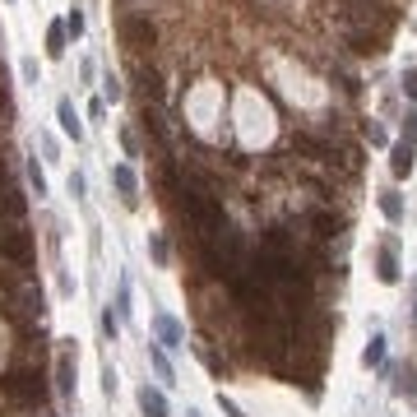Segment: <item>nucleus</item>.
I'll use <instances>...</instances> for the list:
<instances>
[{
    "mask_svg": "<svg viewBox=\"0 0 417 417\" xmlns=\"http://www.w3.org/2000/svg\"><path fill=\"white\" fill-rule=\"evenodd\" d=\"M404 93L417 102V70H408V75H404Z\"/></svg>",
    "mask_w": 417,
    "mask_h": 417,
    "instance_id": "obj_24",
    "label": "nucleus"
},
{
    "mask_svg": "<svg viewBox=\"0 0 417 417\" xmlns=\"http://www.w3.org/2000/svg\"><path fill=\"white\" fill-rule=\"evenodd\" d=\"M149 251H154L158 264H167V242H163V237H149Z\"/></svg>",
    "mask_w": 417,
    "mask_h": 417,
    "instance_id": "obj_22",
    "label": "nucleus"
},
{
    "mask_svg": "<svg viewBox=\"0 0 417 417\" xmlns=\"http://www.w3.org/2000/svg\"><path fill=\"white\" fill-rule=\"evenodd\" d=\"M399 394H408V399H417V366L408 362V366H399V385H394Z\"/></svg>",
    "mask_w": 417,
    "mask_h": 417,
    "instance_id": "obj_15",
    "label": "nucleus"
},
{
    "mask_svg": "<svg viewBox=\"0 0 417 417\" xmlns=\"http://www.w3.org/2000/svg\"><path fill=\"white\" fill-rule=\"evenodd\" d=\"M23 79H28V84H37V61H33V56L23 61Z\"/></svg>",
    "mask_w": 417,
    "mask_h": 417,
    "instance_id": "obj_27",
    "label": "nucleus"
},
{
    "mask_svg": "<svg viewBox=\"0 0 417 417\" xmlns=\"http://www.w3.org/2000/svg\"><path fill=\"white\" fill-rule=\"evenodd\" d=\"M28 181H33V190H37V199L46 195V176H42V167H37V158L28 163Z\"/></svg>",
    "mask_w": 417,
    "mask_h": 417,
    "instance_id": "obj_20",
    "label": "nucleus"
},
{
    "mask_svg": "<svg viewBox=\"0 0 417 417\" xmlns=\"http://www.w3.org/2000/svg\"><path fill=\"white\" fill-rule=\"evenodd\" d=\"M413 163H417L413 144H394V154H390V167H394V176H399V181H404V176L413 172Z\"/></svg>",
    "mask_w": 417,
    "mask_h": 417,
    "instance_id": "obj_8",
    "label": "nucleus"
},
{
    "mask_svg": "<svg viewBox=\"0 0 417 417\" xmlns=\"http://www.w3.org/2000/svg\"><path fill=\"white\" fill-rule=\"evenodd\" d=\"M56 390L66 399H75V357H70V348H61V357H56Z\"/></svg>",
    "mask_w": 417,
    "mask_h": 417,
    "instance_id": "obj_3",
    "label": "nucleus"
},
{
    "mask_svg": "<svg viewBox=\"0 0 417 417\" xmlns=\"http://www.w3.org/2000/svg\"><path fill=\"white\" fill-rule=\"evenodd\" d=\"M88 116H93V121H102V116H107V102L93 98V102H88Z\"/></svg>",
    "mask_w": 417,
    "mask_h": 417,
    "instance_id": "obj_26",
    "label": "nucleus"
},
{
    "mask_svg": "<svg viewBox=\"0 0 417 417\" xmlns=\"http://www.w3.org/2000/svg\"><path fill=\"white\" fill-rule=\"evenodd\" d=\"M102 330H107V339H116V316L111 311H102Z\"/></svg>",
    "mask_w": 417,
    "mask_h": 417,
    "instance_id": "obj_29",
    "label": "nucleus"
},
{
    "mask_svg": "<svg viewBox=\"0 0 417 417\" xmlns=\"http://www.w3.org/2000/svg\"><path fill=\"white\" fill-rule=\"evenodd\" d=\"M5 172H10V167H5V158H0V186H5Z\"/></svg>",
    "mask_w": 417,
    "mask_h": 417,
    "instance_id": "obj_30",
    "label": "nucleus"
},
{
    "mask_svg": "<svg viewBox=\"0 0 417 417\" xmlns=\"http://www.w3.org/2000/svg\"><path fill=\"white\" fill-rule=\"evenodd\" d=\"M125 37H130L135 46H154V23L149 19H130L125 23Z\"/></svg>",
    "mask_w": 417,
    "mask_h": 417,
    "instance_id": "obj_11",
    "label": "nucleus"
},
{
    "mask_svg": "<svg viewBox=\"0 0 417 417\" xmlns=\"http://www.w3.org/2000/svg\"><path fill=\"white\" fill-rule=\"evenodd\" d=\"M139 408H144V417H167V399H163V390L144 385V390H139Z\"/></svg>",
    "mask_w": 417,
    "mask_h": 417,
    "instance_id": "obj_7",
    "label": "nucleus"
},
{
    "mask_svg": "<svg viewBox=\"0 0 417 417\" xmlns=\"http://www.w3.org/2000/svg\"><path fill=\"white\" fill-rule=\"evenodd\" d=\"M66 23H51V28H46V56H51V61H61V56H66Z\"/></svg>",
    "mask_w": 417,
    "mask_h": 417,
    "instance_id": "obj_12",
    "label": "nucleus"
},
{
    "mask_svg": "<svg viewBox=\"0 0 417 417\" xmlns=\"http://www.w3.org/2000/svg\"><path fill=\"white\" fill-rule=\"evenodd\" d=\"M218 408H223V417H246V413H242V408L232 404V399H223V394H218Z\"/></svg>",
    "mask_w": 417,
    "mask_h": 417,
    "instance_id": "obj_25",
    "label": "nucleus"
},
{
    "mask_svg": "<svg viewBox=\"0 0 417 417\" xmlns=\"http://www.w3.org/2000/svg\"><path fill=\"white\" fill-rule=\"evenodd\" d=\"M23 208H28V204H23V195H19L14 186H5V190H0V213H5V218H14V223H19V218H23Z\"/></svg>",
    "mask_w": 417,
    "mask_h": 417,
    "instance_id": "obj_9",
    "label": "nucleus"
},
{
    "mask_svg": "<svg viewBox=\"0 0 417 417\" xmlns=\"http://www.w3.org/2000/svg\"><path fill=\"white\" fill-rule=\"evenodd\" d=\"M70 195H84V172H70Z\"/></svg>",
    "mask_w": 417,
    "mask_h": 417,
    "instance_id": "obj_28",
    "label": "nucleus"
},
{
    "mask_svg": "<svg viewBox=\"0 0 417 417\" xmlns=\"http://www.w3.org/2000/svg\"><path fill=\"white\" fill-rule=\"evenodd\" d=\"M149 362H154V371H158V380H167V385H172V380H176V375H172V362H167V357H163V348H154V352H149Z\"/></svg>",
    "mask_w": 417,
    "mask_h": 417,
    "instance_id": "obj_16",
    "label": "nucleus"
},
{
    "mask_svg": "<svg viewBox=\"0 0 417 417\" xmlns=\"http://www.w3.org/2000/svg\"><path fill=\"white\" fill-rule=\"evenodd\" d=\"M380 213L390 223H404V199H399V190H380Z\"/></svg>",
    "mask_w": 417,
    "mask_h": 417,
    "instance_id": "obj_13",
    "label": "nucleus"
},
{
    "mask_svg": "<svg viewBox=\"0 0 417 417\" xmlns=\"http://www.w3.org/2000/svg\"><path fill=\"white\" fill-rule=\"evenodd\" d=\"M56 121H61V130H66L70 139H84V121L75 116V102H70V98L56 102Z\"/></svg>",
    "mask_w": 417,
    "mask_h": 417,
    "instance_id": "obj_5",
    "label": "nucleus"
},
{
    "mask_svg": "<svg viewBox=\"0 0 417 417\" xmlns=\"http://www.w3.org/2000/svg\"><path fill=\"white\" fill-rule=\"evenodd\" d=\"M362 362H366V366H380V362H385V339H380V334H375V339L366 343V352H362Z\"/></svg>",
    "mask_w": 417,
    "mask_h": 417,
    "instance_id": "obj_17",
    "label": "nucleus"
},
{
    "mask_svg": "<svg viewBox=\"0 0 417 417\" xmlns=\"http://www.w3.org/2000/svg\"><path fill=\"white\" fill-rule=\"evenodd\" d=\"M0 390H5L14 404H33V408H42V399H46L42 371H14V375H5V380H0Z\"/></svg>",
    "mask_w": 417,
    "mask_h": 417,
    "instance_id": "obj_1",
    "label": "nucleus"
},
{
    "mask_svg": "<svg viewBox=\"0 0 417 417\" xmlns=\"http://www.w3.org/2000/svg\"><path fill=\"white\" fill-rule=\"evenodd\" d=\"M158 339H163L167 348H181V325H176L172 316H158Z\"/></svg>",
    "mask_w": 417,
    "mask_h": 417,
    "instance_id": "obj_14",
    "label": "nucleus"
},
{
    "mask_svg": "<svg viewBox=\"0 0 417 417\" xmlns=\"http://www.w3.org/2000/svg\"><path fill=\"white\" fill-rule=\"evenodd\" d=\"M33 237L23 228H0V260H14L19 269H33Z\"/></svg>",
    "mask_w": 417,
    "mask_h": 417,
    "instance_id": "obj_2",
    "label": "nucleus"
},
{
    "mask_svg": "<svg viewBox=\"0 0 417 417\" xmlns=\"http://www.w3.org/2000/svg\"><path fill=\"white\" fill-rule=\"evenodd\" d=\"M311 228H316L320 242H330V237H339V232H343V218H339V213H330V208H316V213H311Z\"/></svg>",
    "mask_w": 417,
    "mask_h": 417,
    "instance_id": "obj_4",
    "label": "nucleus"
},
{
    "mask_svg": "<svg viewBox=\"0 0 417 417\" xmlns=\"http://www.w3.org/2000/svg\"><path fill=\"white\" fill-rule=\"evenodd\" d=\"M121 93H125V88H121V79H116V75L102 79V102H121Z\"/></svg>",
    "mask_w": 417,
    "mask_h": 417,
    "instance_id": "obj_18",
    "label": "nucleus"
},
{
    "mask_svg": "<svg viewBox=\"0 0 417 417\" xmlns=\"http://www.w3.org/2000/svg\"><path fill=\"white\" fill-rule=\"evenodd\" d=\"M130 316V283L121 278V292H116V320H125Z\"/></svg>",
    "mask_w": 417,
    "mask_h": 417,
    "instance_id": "obj_19",
    "label": "nucleus"
},
{
    "mask_svg": "<svg viewBox=\"0 0 417 417\" xmlns=\"http://www.w3.org/2000/svg\"><path fill=\"white\" fill-rule=\"evenodd\" d=\"M404 144H417V111L404 121Z\"/></svg>",
    "mask_w": 417,
    "mask_h": 417,
    "instance_id": "obj_23",
    "label": "nucleus"
},
{
    "mask_svg": "<svg viewBox=\"0 0 417 417\" xmlns=\"http://www.w3.org/2000/svg\"><path fill=\"white\" fill-rule=\"evenodd\" d=\"M413 320H417V306H413Z\"/></svg>",
    "mask_w": 417,
    "mask_h": 417,
    "instance_id": "obj_31",
    "label": "nucleus"
},
{
    "mask_svg": "<svg viewBox=\"0 0 417 417\" xmlns=\"http://www.w3.org/2000/svg\"><path fill=\"white\" fill-rule=\"evenodd\" d=\"M375 274H380V283H399V260H394V246H385L380 260H375Z\"/></svg>",
    "mask_w": 417,
    "mask_h": 417,
    "instance_id": "obj_10",
    "label": "nucleus"
},
{
    "mask_svg": "<svg viewBox=\"0 0 417 417\" xmlns=\"http://www.w3.org/2000/svg\"><path fill=\"white\" fill-rule=\"evenodd\" d=\"M111 181H116V190H121V199H125V204H135V199H139V181H135V172H130V167H111Z\"/></svg>",
    "mask_w": 417,
    "mask_h": 417,
    "instance_id": "obj_6",
    "label": "nucleus"
},
{
    "mask_svg": "<svg viewBox=\"0 0 417 417\" xmlns=\"http://www.w3.org/2000/svg\"><path fill=\"white\" fill-rule=\"evenodd\" d=\"M66 33H70V37H79V33H84V14H79V10H70V19H66Z\"/></svg>",
    "mask_w": 417,
    "mask_h": 417,
    "instance_id": "obj_21",
    "label": "nucleus"
}]
</instances>
